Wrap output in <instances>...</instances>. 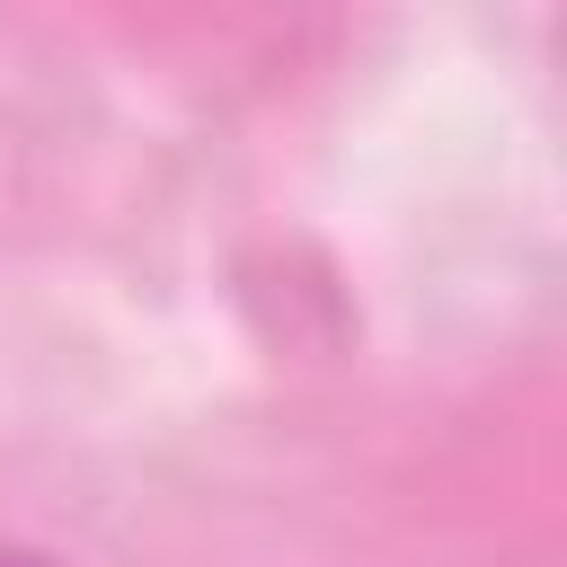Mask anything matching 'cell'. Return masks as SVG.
Segmentation results:
<instances>
[{
    "label": "cell",
    "mask_w": 567,
    "mask_h": 567,
    "mask_svg": "<svg viewBox=\"0 0 567 567\" xmlns=\"http://www.w3.org/2000/svg\"><path fill=\"white\" fill-rule=\"evenodd\" d=\"M0 567H62L53 549H35V540H18L9 523H0Z\"/></svg>",
    "instance_id": "1"
}]
</instances>
